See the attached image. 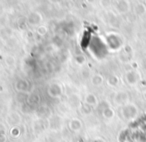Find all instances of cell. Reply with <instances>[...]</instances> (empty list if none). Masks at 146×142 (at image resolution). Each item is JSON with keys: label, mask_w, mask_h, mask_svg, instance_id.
<instances>
[{"label": "cell", "mask_w": 146, "mask_h": 142, "mask_svg": "<svg viewBox=\"0 0 146 142\" xmlns=\"http://www.w3.org/2000/svg\"><path fill=\"white\" fill-rule=\"evenodd\" d=\"M137 107L134 104H127L122 109V114L127 119H132V118H134L137 115Z\"/></svg>", "instance_id": "1"}, {"label": "cell", "mask_w": 146, "mask_h": 142, "mask_svg": "<svg viewBox=\"0 0 146 142\" xmlns=\"http://www.w3.org/2000/svg\"><path fill=\"white\" fill-rule=\"evenodd\" d=\"M140 80V73L137 71H128L126 73V81L130 84V85H134V84L138 83Z\"/></svg>", "instance_id": "2"}, {"label": "cell", "mask_w": 146, "mask_h": 142, "mask_svg": "<svg viewBox=\"0 0 146 142\" xmlns=\"http://www.w3.org/2000/svg\"><path fill=\"white\" fill-rule=\"evenodd\" d=\"M116 9L119 13H126L130 9L129 1L128 0H118L116 3Z\"/></svg>", "instance_id": "3"}, {"label": "cell", "mask_w": 146, "mask_h": 142, "mask_svg": "<svg viewBox=\"0 0 146 142\" xmlns=\"http://www.w3.org/2000/svg\"><path fill=\"white\" fill-rule=\"evenodd\" d=\"M128 98H129V96H128L127 92L121 91V92H119V93H117V95H116V97H115V100L118 104H123L128 101Z\"/></svg>", "instance_id": "4"}, {"label": "cell", "mask_w": 146, "mask_h": 142, "mask_svg": "<svg viewBox=\"0 0 146 142\" xmlns=\"http://www.w3.org/2000/svg\"><path fill=\"white\" fill-rule=\"evenodd\" d=\"M134 12L138 16H142L146 13V5L144 3H137L134 7Z\"/></svg>", "instance_id": "5"}, {"label": "cell", "mask_w": 146, "mask_h": 142, "mask_svg": "<svg viewBox=\"0 0 146 142\" xmlns=\"http://www.w3.org/2000/svg\"><path fill=\"white\" fill-rule=\"evenodd\" d=\"M109 84L110 85H112V86H115V85H117V83H118V78L116 77V76H111V77L109 78Z\"/></svg>", "instance_id": "6"}, {"label": "cell", "mask_w": 146, "mask_h": 142, "mask_svg": "<svg viewBox=\"0 0 146 142\" xmlns=\"http://www.w3.org/2000/svg\"><path fill=\"white\" fill-rule=\"evenodd\" d=\"M101 5L103 7H109L111 5V0H101Z\"/></svg>", "instance_id": "7"}, {"label": "cell", "mask_w": 146, "mask_h": 142, "mask_svg": "<svg viewBox=\"0 0 146 142\" xmlns=\"http://www.w3.org/2000/svg\"><path fill=\"white\" fill-rule=\"evenodd\" d=\"M145 1H146V0H145Z\"/></svg>", "instance_id": "8"}]
</instances>
